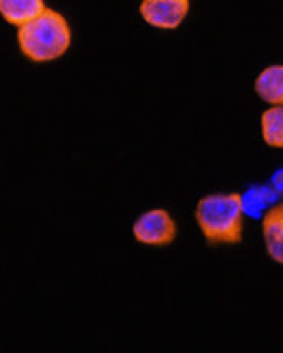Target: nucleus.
I'll return each instance as SVG.
<instances>
[{
  "label": "nucleus",
  "instance_id": "f257e3e1",
  "mask_svg": "<svg viewBox=\"0 0 283 353\" xmlns=\"http://www.w3.org/2000/svg\"><path fill=\"white\" fill-rule=\"evenodd\" d=\"M195 222L208 245H239L245 234L241 193H210L195 207Z\"/></svg>",
  "mask_w": 283,
  "mask_h": 353
},
{
  "label": "nucleus",
  "instance_id": "f03ea898",
  "mask_svg": "<svg viewBox=\"0 0 283 353\" xmlns=\"http://www.w3.org/2000/svg\"><path fill=\"white\" fill-rule=\"evenodd\" d=\"M16 29L21 54L35 64L58 60L72 47L70 23L60 12L52 8H45L39 16Z\"/></svg>",
  "mask_w": 283,
  "mask_h": 353
},
{
  "label": "nucleus",
  "instance_id": "7ed1b4c3",
  "mask_svg": "<svg viewBox=\"0 0 283 353\" xmlns=\"http://www.w3.org/2000/svg\"><path fill=\"white\" fill-rule=\"evenodd\" d=\"M132 234L135 241L149 248H166L178 236V224L166 209L145 210L133 222Z\"/></svg>",
  "mask_w": 283,
  "mask_h": 353
},
{
  "label": "nucleus",
  "instance_id": "20e7f679",
  "mask_svg": "<svg viewBox=\"0 0 283 353\" xmlns=\"http://www.w3.org/2000/svg\"><path fill=\"white\" fill-rule=\"evenodd\" d=\"M191 0H141L139 14L145 23L154 29L171 31L185 21Z\"/></svg>",
  "mask_w": 283,
  "mask_h": 353
},
{
  "label": "nucleus",
  "instance_id": "39448f33",
  "mask_svg": "<svg viewBox=\"0 0 283 353\" xmlns=\"http://www.w3.org/2000/svg\"><path fill=\"white\" fill-rule=\"evenodd\" d=\"M262 220V238L266 253L274 263H283V209L282 205H272L260 216Z\"/></svg>",
  "mask_w": 283,
  "mask_h": 353
},
{
  "label": "nucleus",
  "instance_id": "423d86ee",
  "mask_svg": "<svg viewBox=\"0 0 283 353\" xmlns=\"http://www.w3.org/2000/svg\"><path fill=\"white\" fill-rule=\"evenodd\" d=\"M255 93L260 101H264L270 106L283 105V66L264 68L255 79Z\"/></svg>",
  "mask_w": 283,
  "mask_h": 353
},
{
  "label": "nucleus",
  "instance_id": "0eeeda50",
  "mask_svg": "<svg viewBox=\"0 0 283 353\" xmlns=\"http://www.w3.org/2000/svg\"><path fill=\"white\" fill-rule=\"evenodd\" d=\"M45 8V0H0V16L12 28L28 23Z\"/></svg>",
  "mask_w": 283,
  "mask_h": 353
},
{
  "label": "nucleus",
  "instance_id": "6e6552de",
  "mask_svg": "<svg viewBox=\"0 0 283 353\" xmlns=\"http://www.w3.org/2000/svg\"><path fill=\"white\" fill-rule=\"evenodd\" d=\"M280 195L282 193H277L272 185H251L245 195H241L243 214L258 220L272 205H275V199H280Z\"/></svg>",
  "mask_w": 283,
  "mask_h": 353
},
{
  "label": "nucleus",
  "instance_id": "1a4fd4ad",
  "mask_svg": "<svg viewBox=\"0 0 283 353\" xmlns=\"http://www.w3.org/2000/svg\"><path fill=\"white\" fill-rule=\"evenodd\" d=\"M260 134L268 147L282 149L283 147V106H270L260 116Z\"/></svg>",
  "mask_w": 283,
  "mask_h": 353
},
{
  "label": "nucleus",
  "instance_id": "9d476101",
  "mask_svg": "<svg viewBox=\"0 0 283 353\" xmlns=\"http://www.w3.org/2000/svg\"><path fill=\"white\" fill-rule=\"evenodd\" d=\"M270 185H272L277 193H282V170H277V172L272 176V183H270Z\"/></svg>",
  "mask_w": 283,
  "mask_h": 353
}]
</instances>
